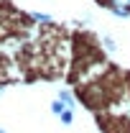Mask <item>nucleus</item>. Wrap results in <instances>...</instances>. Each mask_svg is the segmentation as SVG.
Instances as JSON below:
<instances>
[{
	"label": "nucleus",
	"mask_w": 130,
	"mask_h": 133,
	"mask_svg": "<svg viewBox=\"0 0 130 133\" xmlns=\"http://www.w3.org/2000/svg\"><path fill=\"white\" fill-rule=\"evenodd\" d=\"M105 46H107L110 51H115V49H117V44H115L112 38H105Z\"/></svg>",
	"instance_id": "obj_5"
},
{
	"label": "nucleus",
	"mask_w": 130,
	"mask_h": 133,
	"mask_svg": "<svg viewBox=\"0 0 130 133\" xmlns=\"http://www.w3.org/2000/svg\"><path fill=\"white\" fill-rule=\"evenodd\" d=\"M105 5L115 16H130V0H105Z\"/></svg>",
	"instance_id": "obj_1"
},
{
	"label": "nucleus",
	"mask_w": 130,
	"mask_h": 133,
	"mask_svg": "<svg viewBox=\"0 0 130 133\" xmlns=\"http://www.w3.org/2000/svg\"><path fill=\"white\" fill-rule=\"evenodd\" d=\"M66 108H69V105H66L64 100L59 97V100H54V102H51V110H54V113H56V115H61V113H64Z\"/></svg>",
	"instance_id": "obj_2"
},
{
	"label": "nucleus",
	"mask_w": 130,
	"mask_h": 133,
	"mask_svg": "<svg viewBox=\"0 0 130 133\" xmlns=\"http://www.w3.org/2000/svg\"><path fill=\"white\" fill-rule=\"evenodd\" d=\"M0 133H5V131H3V128H0Z\"/></svg>",
	"instance_id": "obj_6"
},
{
	"label": "nucleus",
	"mask_w": 130,
	"mask_h": 133,
	"mask_svg": "<svg viewBox=\"0 0 130 133\" xmlns=\"http://www.w3.org/2000/svg\"><path fill=\"white\" fill-rule=\"evenodd\" d=\"M59 97H61L66 105L71 108V102H74V95H71V90H61V92H59Z\"/></svg>",
	"instance_id": "obj_3"
},
{
	"label": "nucleus",
	"mask_w": 130,
	"mask_h": 133,
	"mask_svg": "<svg viewBox=\"0 0 130 133\" xmlns=\"http://www.w3.org/2000/svg\"><path fill=\"white\" fill-rule=\"evenodd\" d=\"M59 118H61L64 123H71V120H74V113H71V108H66V110H64V113H61Z\"/></svg>",
	"instance_id": "obj_4"
}]
</instances>
